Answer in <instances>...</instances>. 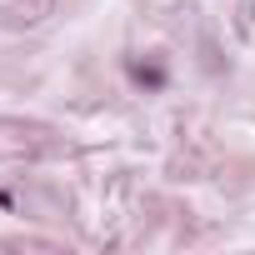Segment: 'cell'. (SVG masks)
Returning <instances> with one entry per match:
<instances>
[{"mask_svg": "<svg viewBox=\"0 0 255 255\" xmlns=\"http://www.w3.org/2000/svg\"><path fill=\"white\" fill-rule=\"evenodd\" d=\"M0 210H10V195H5V190H0Z\"/></svg>", "mask_w": 255, "mask_h": 255, "instance_id": "7a4b0ae2", "label": "cell"}, {"mask_svg": "<svg viewBox=\"0 0 255 255\" xmlns=\"http://www.w3.org/2000/svg\"><path fill=\"white\" fill-rule=\"evenodd\" d=\"M130 75H135L145 90H160V85H165V70H160V65H135Z\"/></svg>", "mask_w": 255, "mask_h": 255, "instance_id": "6da1fadb", "label": "cell"}]
</instances>
